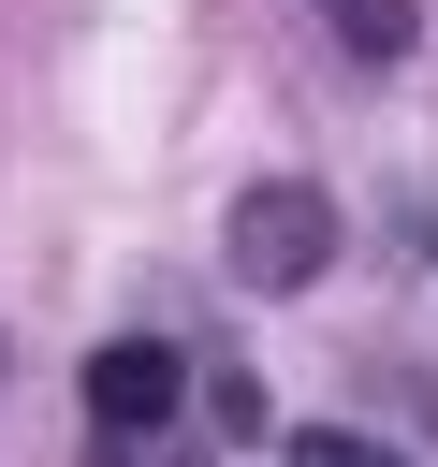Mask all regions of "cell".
I'll return each instance as SVG.
<instances>
[{
    "mask_svg": "<svg viewBox=\"0 0 438 467\" xmlns=\"http://www.w3.org/2000/svg\"><path fill=\"white\" fill-rule=\"evenodd\" d=\"M321 15H336L365 58H394V44H409V0H321Z\"/></svg>",
    "mask_w": 438,
    "mask_h": 467,
    "instance_id": "obj_6",
    "label": "cell"
},
{
    "mask_svg": "<svg viewBox=\"0 0 438 467\" xmlns=\"http://www.w3.org/2000/svg\"><path fill=\"white\" fill-rule=\"evenodd\" d=\"M277 452H292V467H409V452H394V438H365V423H292Z\"/></svg>",
    "mask_w": 438,
    "mask_h": 467,
    "instance_id": "obj_3",
    "label": "cell"
},
{
    "mask_svg": "<svg viewBox=\"0 0 438 467\" xmlns=\"http://www.w3.org/2000/svg\"><path fill=\"white\" fill-rule=\"evenodd\" d=\"M175 394H190V350H161V336L88 350V423H175Z\"/></svg>",
    "mask_w": 438,
    "mask_h": 467,
    "instance_id": "obj_2",
    "label": "cell"
},
{
    "mask_svg": "<svg viewBox=\"0 0 438 467\" xmlns=\"http://www.w3.org/2000/svg\"><path fill=\"white\" fill-rule=\"evenodd\" d=\"M190 394H204V423H219V438H263V379H248V365H204Z\"/></svg>",
    "mask_w": 438,
    "mask_h": 467,
    "instance_id": "obj_5",
    "label": "cell"
},
{
    "mask_svg": "<svg viewBox=\"0 0 438 467\" xmlns=\"http://www.w3.org/2000/svg\"><path fill=\"white\" fill-rule=\"evenodd\" d=\"M219 263H234L248 292H307V277L336 263V204H321L307 175H263V190H234V219H219Z\"/></svg>",
    "mask_w": 438,
    "mask_h": 467,
    "instance_id": "obj_1",
    "label": "cell"
},
{
    "mask_svg": "<svg viewBox=\"0 0 438 467\" xmlns=\"http://www.w3.org/2000/svg\"><path fill=\"white\" fill-rule=\"evenodd\" d=\"M88 467H204V452L161 438V423H88Z\"/></svg>",
    "mask_w": 438,
    "mask_h": 467,
    "instance_id": "obj_4",
    "label": "cell"
}]
</instances>
